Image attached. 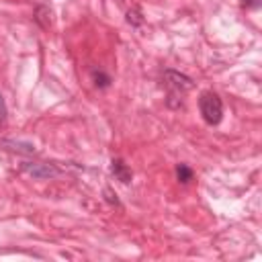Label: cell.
I'll return each mask as SVG.
<instances>
[{"mask_svg":"<svg viewBox=\"0 0 262 262\" xmlns=\"http://www.w3.org/2000/svg\"><path fill=\"white\" fill-rule=\"evenodd\" d=\"M199 108L201 115L205 119V123L209 125H217L223 119V102L215 92H203L199 98Z\"/></svg>","mask_w":262,"mask_h":262,"instance_id":"6da1fadb","label":"cell"},{"mask_svg":"<svg viewBox=\"0 0 262 262\" xmlns=\"http://www.w3.org/2000/svg\"><path fill=\"white\" fill-rule=\"evenodd\" d=\"M23 172L37 180H49V178L59 176V168H55L53 164H45V162H25Z\"/></svg>","mask_w":262,"mask_h":262,"instance_id":"7a4b0ae2","label":"cell"},{"mask_svg":"<svg viewBox=\"0 0 262 262\" xmlns=\"http://www.w3.org/2000/svg\"><path fill=\"white\" fill-rule=\"evenodd\" d=\"M164 78H166V84L172 88V90H170V98H176L180 92L192 88V80H190L188 76H184V74L174 72V70H166V72H164Z\"/></svg>","mask_w":262,"mask_h":262,"instance_id":"3957f363","label":"cell"},{"mask_svg":"<svg viewBox=\"0 0 262 262\" xmlns=\"http://www.w3.org/2000/svg\"><path fill=\"white\" fill-rule=\"evenodd\" d=\"M111 172H113V176H115L117 180H121L123 184H129V182H131V178H133L131 168H129L123 160H119V158H115V160L111 162Z\"/></svg>","mask_w":262,"mask_h":262,"instance_id":"277c9868","label":"cell"},{"mask_svg":"<svg viewBox=\"0 0 262 262\" xmlns=\"http://www.w3.org/2000/svg\"><path fill=\"white\" fill-rule=\"evenodd\" d=\"M2 147L6 149H12V151H18V154H35V143L31 141H14V139H2L0 141Z\"/></svg>","mask_w":262,"mask_h":262,"instance_id":"5b68a950","label":"cell"},{"mask_svg":"<svg viewBox=\"0 0 262 262\" xmlns=\"http://www.w3.org/2000/svg\"><path fill=\"white\" fill-rule=\"evenodd\" d=\"M176 178H178L182 184H186V182L192 180V170H190L186 164H178V166H176Z\"/></svg>","mask_w":262,"mask_h":262,"instance_id":"8992f818","label":"cell"},{"mask_svg":"<svg viewBox=\"0 0 262 262\" xmlns=\"http://www.w3.org/2000/svg\"><path fill=\"white\" fill-rule=\"evenodd\" d=\"M92 80L98 88H106L111 84V76H106L102 70H92Z\"/></svg>","mask_w":262,"mask_h":262,"instance_id":"52a82bcc","label":"cell"},{"mask_svg":"<svg viewBox=\"0 0 262 262\" xmlns=\"http://www.w3.org/2000/svg\"><path fill=\"white\" fill-rule=\"evenodd\" d=\"M127 23H129V25H133V27L143 25V16H141L139 8H133V10H129V12H127Z\"/></svg>","mask_w":262,"mask_h":262,"instance_id":"ba28073f","label":"cell"},{"mask_svg":"<svg viewBox=\"0 0 262 262\" xmlns=\"http://www.w3.org/2000/svg\"><path fill=\"white\" fill-rule=\"evenodd\" d=\"M6 119H8V108H6L4 96H2V92H0V127L6 125Z\"/></svg>","mask_w":262,"mask_h":262,"instance_id":"9c48e42d","label":"cell"},{"mask_svg":"<svg viewBox=\"0 0 262 262\" xmlns=\"http://www.w3.org/2000/svg\"><path fill=\"white\" fill-rule=\"evenodd\" d=\"M104 194H106V201H108L111 205H117V207L121 205V203H119V199H117V194H113V190H111V188H104Z\"/></svg>","mask_w":262,"mask_h":262,"instance_id":"30bf717a","label":"cell"},{"mask_svg":"<svg viewBox=\"0 0 262 262\" xmlns=\"http://www.w3.org/2000/svg\"><path fill=\"white\" fill-rule=\"evenodd\" d=\"M242 4H244L246 8H260L262 0H242Z\"/></svg>","mask_w":262,"mask_h":262,"instance_id":"8fae6325","label":"cell"}]
</instances>
